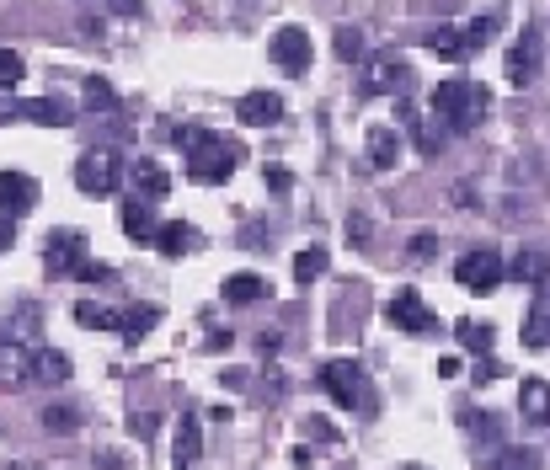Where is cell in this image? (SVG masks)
<instances>
[{"instance_id": "5bb4252c", "label": "cell", "mask_w": 550, "mask_h": 470, "mask_svg": "<svg viewBox=\"0 0 550 470\" xmlns=\"http://www.w3.org/2000/svg\"><path fill=\"white\" fill-rule=\"evenodd\" d=\"M364 150H369V166H374V171H390V166L401 161L406 139H401V129H390V123H374L369 139H364Z\"/></svg>"}, {"instance_id": "ac0fdd59", "label": "cell", "mask_w": 550, "mask_h": 470, "mask_svg": "<svg viewBox=\"0 0 550 470\" xmlns=\"http://www.w3.org/2000/svg\"><path fill=\"white\" fill-rule=\"evenodd\" d=\"M22 118L43 123V129H70L75 123V107L65 97H38V102H22Z\"/></svg>"}, {"instance_id": "d4e9b609", "label": "cell", "mask_w": 550, "mask_h": 470, "mask_svg": "<svg viewBox=\"0 0 550 470\" xmlns=\"http://www.w3.org/2000/svg\"><path fill=\"white\" fill-rule=\"evenodd\" d=\"M401 123L412 129V139H417V150H422V155H438V145H444V129H438V123H417L412 107H401Z\"/></svg>"}, {"instance_id": "f6af8a7d", "label": "cell", "mask_w": 550, "mask_h": 470, "mask_svg": "<svg viewBox=\"0 0 550 470\" xmlns=\"http://www.w3.org/2000/svg\"><path fill=\"white\" fill-rule=\"evenodd\" d=\"M460 374V358H438V380H454Z\"/></svg>"}, {"instance_id": "8fae6325", "label": "cell", "mask_w": 550, "mask_h": 470, "mask_svg": "<svg viewBox=\"0 0 550 470\" xmlns=\"http://www.w3.org/2000/svg\"><path fill=\"white\" fill-rule=\"evenodd\" d=\"M235 118H241L246 129H273V123L284 118V97H278V91H246V97L235 102Z\"/></svg>"}, {"instance_id": "d6986e66", "label": "cell", "mask_w": 550, "mask_h": 470, "mask_svg": "<svg viewBox=\"0 0 550 470\" xmlns=\"http://www.w3.org/2000/svg\"><path fill=\"white\" fill-rule=\"evenodd\" d=\"M198 454H203V422H198L193 406H187L182 422H177V470H193Z\"/></svg>"}, {"instance_id": "9c48e42d", "label": "cell", "mask_w": 550, "mask_h": 470, "mask_svg": "<svg viewBox=\"0 0 550 470\" xmlns=\"http://www.w3.org/2000/svg\"><path fill=\"white\" fill-rule=\"evenodd\" d=\"M123 182L134 187V198H139V203H161V198L171 193L166 166H161V161H150V155H139V161L123 166Z\"/></svg>"}, {"instance_id": "52a82bcc", "label": "cell", "mask_w": 550, "mask_h": 470, "mask_svg": "<svg viewBox=\"0 0 550 470\" xmlns=\"http://www.w3.org/2000/svg\"><path fill=\"white\" fill-rule=\"evenodd\" d=\"M43 268L54 278H70L86 268V235L81 230H49V246H43Z\"/></svg>"}, {"instance_id": "f546056e", "label": "cell", "mask_w": 550, "mask_h": 470, "mask_svg": "<svg viewBox=\"0 0 550 470\" xmlns=\"http://www.w3.org/2000/svg\"><path fill=\"white\" fill-rule=\"evenodd\" d=\"M454 337H460V348L476 353V358L492 348V326H486V321H460V326H454Z\"/></svg>"}, {"instance_id": "ffe728a7", "label": "cell", "mask_w": 550, "mask_h": 470, "mask_svg": "<svg viewBox=\"0 0 550 470\" xmlns=\"http://www.w3.org/2000/svg\"><path fill=\"white\" fill-rule=\"evenodd\" d=\"M508 278H513V284H524V289H545V284H550V262H545V252H518L513 268H508Z\"/></svg>"}, {"instance_id": "7a4b0ae2", "label": "cell", "mask_w": 550, "mask_h": 470, "mask_svg": "<svg viewBox=\"0 0 550 470\" xmlns=\"http://www.w3.org/2000/svg\"><path fill=\"white\" fill-rule=\"evenodd\" d=\"M321 390L337 406H348V412H374V385L364 380V369H358L353 358H332V364L321 369Z\"/></svg>"}, {"instance_id": "d6a6232c", "label": "cell", "mask_w": 550, "mask_h": 470, "mask_svg": "<svg viewBox=\"0 0 550 470\" xmlns=\"http://www.w3.org/2000/svg\"><path fill=\"white\" fill-rule=\"evenodd\" d=\"M171 139H177V150H182V155H198V150H209V145H214V134H209V129H198V123H182V129L171 134Z\"/></svg>"}, {"instance_id": "ba28073f", "label": "cell", "mask_w": 550, "mask_h": 470, "mask_svg": "<svg viewBox=\"0 0 550 470\" xmlns=\"http://www.w3.org/2000/svg\"><path fill=\"white\" fill-rule=\"evenodd\" d=\"M38 209V182L27 177V171H0V219L6 225H17L22 214Z\"/></svg>"}, {"instance_id": "4fadbf2b", "label": "cell", "mask_w": 550, "mask_h": 470, "mask_svg": "<svg viewBox=\"0 0 550 470\" xmlns=\"http://www.w3.org/2000/svg\"><path fill=\"white\" fill-rule=\"evenodd\" d=\"M540 75V33L524 27V38L508 49V86H529Z\"/></svg>"}, {"instance_id": "30bf717a", "label": "cell", "mask_w": 550, "mask_h": 470, "mask_svg": "<svg viewBox=\"0 0 550 470\" xmlns=\"http://www.w3.org/2000/svg\"><path fill=\"white\" fill-rule=\"evenodd\" d=\"M385 316H390V326H401V332H412V337H422V332H433V326H438V316L422 305L417 289H401L396 300L385 305Z\"/></svg>"}, {"instance_id": "4316f807", "label": "cell", "mask_w": 550, "mask_h": 470, "mask_svg": "<svg viewBox=\"0 0 550 470\" xmlns=\"http://www.w3.org/2000/svg\"><path fill=\"white\" fill-rule=\"evenodd\" d=\"M155 246H161V257H182L187 246H193V225L171 219V225H161V235H155Z\"/></svg>"}, {"instance_id": "7bdbcfd3", "label": "cell", "mask_w": 550, "mask_h": 470, "mask_svg": "<svg viewBox=\"0 0 550 470\" xmlns=\"http://www.w3.org/2000/svg\"><path fill=\"white\" fill-rule=\"evenodd\" d=\"M497 374H502L497 358H481V364H476V380H497Z\"/></svg>"}, {"instance_id": "e575fe53", "label": "cell", "mask_w": 550, "mask_h": 470, "mask_svg": "<svg viewBox=\"0 0 550 470\" xmlns=\"http://www.w3.org/2000/svg\"><path fill=\"white\" fill-rule=\"evenodd\" d=\"M337 59H342V65L364 59V33H358V27H337Z\"/></svg>"}, {"instance_id": "f1b7e54d", "label": "cell", "mask_w": 550, "mask_h": 470, "mask_svg": "<svg viewBox=\"0 0 550 470\" xmlns=\"http://www.w3.org/2000/svg\"><path fill=\"white\" fill-rule=\"evenodd\" d=\"M155 321H161V310H155V305H129V310H123V337L139 342Z\"/></svg>"}, {"instance_id": "277c9868", "label": "cell", "mask_w": 550, "mask_h": 470, "mask_svg": "<svg viewBox=\"0 0 550 470\" xmlns=\"http://www.w3.org/2000/svg\"><path fill=\"white\" fill-rule=\"evenodd\" d=\"M235 155H241V145H235V139H219V134H214V145H209V150L187 155V177L203 182V187L230 182V177H235Z\"/></svg>"}, {"instance_id": "b9f144b4", "label": "cell", "mask_w": 550, "mask_h": 470, "mask_svg": "<svg viewBox=\"0 0 550 470\" xmlns=\"http://www.w3.org/2000/svg\"><path fill=\"white\" fill-rule=\"evenodd\" d=\"M348 235H353L358 246H369V219H364V214H353V219H348Z\"/></svg>"}, {"instance_id": "3957f363", "label": "cell", "mask_w": 550, "mask_h": 470, "mask_svg": "<svg viewBox=\"0 0 550 470\" xmlns=\"http://www.w3.org/2000/svg\"><path fill=\"white\" fill-rule=\"evenodd\" d=\"M118 182H123V155H113V150H86L81 161H75V187H81L86 198L118 193Z\"/></svg>"}, {"instance_id": "603a6c76", "label": "cell", "mask_w": 550, "mask_h": 470, "mask_svg": "<svg viewBox=\"0 0 550 470\" xmlns=\"http://www.w3.org/2000/svg\"><path fill=\"white\" fill-rule=\"evenodd\" d=\"M75 321L81 326H91V332H123V310H107V305H97V300H81L75 305Z\"/></svg>"}, {"instance_id": "7402d4cb", "label": "cell", "mask_w": 550, "mask_h": 470, "mask_svg": "<svg viewBox=\"0 0 550 470\" xmlns=\"http://www.w3.org/2000/svg\"><path fill=\"white\" fill-rule=\"evenodd\" d=\"M225 300H230V305H257V300H267V278H262V273H230V278H225Z\"/></svg>"}, {"instance_id": "2e32d148", "label": "cell", "mask_w": 550, "mask_h": 470, "mask_svg": "<svg viewBox=\"0 0 550 470\" xmlns=\"http://www.w3.org/2000/svg\"><path fill=\"white\" fill-rule=\"evenodd\" d=\"M518 412H524V428H550V385L545 380L518 385Z\"/></svg>"}, {"instance_id": "44dd1931", "label": "cell", "mask_w": 550, "mask_h": 470, "mask_svg": "<svg viewBox=\"0 0 550 470\" xmlns=\"http://www.w3.org/2000/svg\"><path fill=\"white\" fill-rule=\"evenodd\" d=\"M70 380V358L59 348H38L33 353V385H65Z\"/></svg>"}, {"instance_id": "f35d334b", "label": "cell", "mask_w": 550, "mask_h": 470, "mask_svg": "<svg viewBox=\"0 0 550 470\" xmlns=\"http://www.w3.org/2000/svg\"><path fill=\"white\" fill-rule=\"evenodd\" d=\"M433 252H438V235H428V230L412 235V257H417V262H428Z\"/></svg>"}, {"instance_id": "ab89813d", "label": "cell", "mask_w": 550, "mask_h": 470, "mask_svg": "<svg viewBox=\"0 0 550 470\" xmlns=\"http://www.w3.org/2000/svg\"><path fill=\"white\" fill-rule=\"evenodd\" d=\"M129 433H134V438H150V433H155V417H150V412H134V417H129Z\"/></svg>"}, {"instance_id": "8992f818", "label": "cell", "mask_w": 550, "mask_h": 470, "mask_svg": "<svg viewBox=\"0 0 550 470\" xmlns=\"http://www.w3.org/2000/svg\"><path fill=\"white\" fill-rule=\"evenodd\" d=\"M267 54H273L278 70L289 75H305L310 59H316V43H310V27H278L273 38H267Z\"/></svg>"}, {"instance_id": "d590c367", "label": "cell", "mask_w": 550, "mask_h": 470, "mask_svg": "<svg viewBox=\"0 0 550 470\" xmlns=\"http://www.w3.org/2000/svg\"><path fill=\"white\" fill-rule=\"evenodd\" d=\"M22 75H27V65H22V54H17V49H0V91H11V86H22Z\"/></svg>"}, {"instance_id": "681fc988", "label": "cell", "mask_w": 550, "mask_h": 470, "mask_svg": "<svg viewBox=\"0 0 550 470\" xmlns=\"http://www.w3.org/2000/svg\"><path fill=\"white\" fill-rule=\"evenodd\" d=\"M406 470H428V465H406Z\"/></svg>"}, {"instance_id": "60d3db41", "label": "cell", "mask_w": 550, "mask_h": 470, "mask_svg": "<svg viewBox=\"0 0 550 470\" xmlns=\"http://www.w3.org/2000/svg\"><path fill=\"white\" fill-rule=\"evenodd\" d=\"M267 187H273V193H289V187H294V177H289L284 166H273V171H267Z\"/></svg>"}, {"instance_id": "74e56055", "label": "cell", "mask_w": 550, "mask_h": 470, "mask_svg": "<svg viewBox=\"0 0 550 470\" xmlns=\"http://www.w3.org/2000/svg\"><path fill=\"white\" fill-rule=\"evenodd\" d=\"M75 278H81V284H113V268H107V262H86Z\"/></svg>"}, {"instance_id": "7c38bea8", "label": "cell", "mask_w": 550, "mask_h": 470, "mask_svg": "<svg viewBox=\"0 0 550 470\" xmlns=\"http://www.w3.org/2000/svg\"><path fill=\"white\" fill-rule=\"evenodd\" d=\"M401 86H406V59L401 54H374L358 91H364V97H385V91H401Z\"/></svg>"}, {"instance_id": "ee69618b", "label": "cell", "mask_w": 550, "mask_h": 470, "mask_svg": "<svg viewBox=\"0 0 550 470\" xmlns=\"http://www.w3.org/2000/svg\"><path fill=\"white\" fill-rule=\"evenodd\" d=\"M107 6H113L118 17H139V11H145V6H139V0H107Z\"/></svg>"}, {"instance_id": "836d02e7", "label": "cell", "mask_w": 550, "mask_h": 470, "mask_svg": "<svg viewBox=\"0 0 550 470\" xmlns=\"http://www.w3.org/2000/svg\"><path fill=\"white\" fill-rule=\"evenodd\" d=\"M486 470H540V460H534L529 449H497Z\"/></svg>"}, {"instance_id": "5b68a950", "label": "cell", "mask_w": 550, "mask_h": 470, "mask_svg": "<svg viewBox=\"0 0 550 470\" xmlns=\"http://www.w3.org/2000/svg\"><path fill=\"white\" fill-rule=\"evenodd\" d=\"M502 257L492 252V246H481V252H465L460 262H454V284L460 289H470V294H492V289H502Z\"/></svg>"}, {"instance_id": "8d00e7d4", "label": "cell", "mask_w": 550, "mask_h": 470, "mask_svg": "<svg viewBox=\"0 0 550 470\" xmlns=\"http://www.w3.org/2000/svg\"><path fill=\"white\" fill-rule=\"evenodd\" d=\"M43 428L49 433H75L81 417H75V406H49V412H43Z\"/></svg>"}, {"instance_id": "cb8c5ba5", "label": "cell", "mask_w": 550, "mask_h": 470, "mask_svg": "<svg viewBox=\"0 0 550 470\" xmlns=\"http://www.w3.org/2000/svg\"><path fill=\"white\" fill-rule=\"evenodd\" d=\"M524 342H529V348H550V284H545V294H540V305L529 310Z\"/></svg>"}, {"instance_id": "9a60e30c", "label": "cell", "mask_w": 550, "mask_h": 470, "mask_svg": "<svg viewBox=\"0 0 550 470\" xmlns=\"http://www.w3.org/2000/svg\"><path fill=\"white\" fill-rule=\"evenodd\" d=\"M0 380L6 385H27L33 380V348L17 337H0Z\"/></svg>"}, {"instance_id": "bcb514c9", "label": "cell", "mask_w": 550, "mask_h": 470, "mask_svg": "<svg viewBox=\"0 0 550 470\" xmlns=\"http://www.w3.org/2000/svg\"><path fill=\"white\" fill-rule=\"evenodd\" d=\"M11 118H22V102H0V123H11Z\"/></svg>"}, {"instance_id": "4dcf8cb0", "label": "cell", "mask_w": 550, "mask_h": 470, "mask_svg": "<svg viewBox=\"0 0 550 470\" xmlns=\"http://www.w3.org/2000/svg\"><path fill=\"white\" fill-rule=\"evenodd\" d=\"M86 107H91L97 118H118V97H113V86L91 75V81H86Z\"/></svg>"}, {"instance_id": "484cf974", "label": "cell", "mask_w": 550, "mask_h": 470, "mask_svg": "<svg viewBox=\"0 0 550 470\" xmlns=\"http://www.w3.org/2000/svg\"><path fill=\"white\" fill-rule=\"evenodd\" d=\"M422 43H428L433 54H444V59H465V33L460 27H433V33H422Z\"/></svg>"}, {"instance_id": "6da1fadb", "label": "cell", "mask_w": 550, "mask_h": 470, "mask_svg": "<svg viewBox=\"0 0 550 470\" xmlns=\"http://www.w3.org/2000/svg\"><path fill=\"white\" fill-rule=\"evenodd\" d=\"M486 102H492V91L486 86H476V81H438L433 86V113H438V123H449L454 134H470L481 123V113H486Z\"/></svg>"}, {"instance_id": "1f68e13d", "label": "cell", "mask_w": 550, "mask_h": 470, "mask_svg": "<svg viewBox=\"0 0 550 470\" xmlns=\"http://www.w3.org/2000/svg\"><path fill=\"white\" fill-rule=\"evenodd\" d=\"M497 27H502V17H476V22H465V27H460V33H465V54L486 49V43L497 38Z\"/></svg>"}, {"instance_id": "c3c4849f", "label": "cell", "mask_w": 550, "mask_h": 470, "mask_svg": "<svg viewBox=\"0 0 550 470\" xmlns=\"http://www.w3.org/2000/svg\"><path fill=\"white\" fill-rule=\"evenodd\" d=\"M11 470H33V465H11Z\"/></svg>"}, {"instance_id": "e0dca14e", "label": "cell", "mask_w": 550, "mask_h": 470, "mask_svg": "<svg viewBox=\"0 0 550 470\" xmlns=\"http://www.w3.org/2000/svg\"><path fill=\"white\" fill-rule=\"evenodd\" d=\"M118 219H123V235H129V241H155V235H161V225H155V203L129 198L118 209Z\"/></svg>"}, {"instance_id": "7dc6e473", "label": "cell", "mask_w": 550, "mask_h": 470, "mask_svg": "<svg viewBox=\"0 0 550 470\" xmlns=\"http://www.w3.org/2000/svg\"><path fill=\"white\" fill-rule=\"evenodd\" d=\"M6 246H11V225L0 219V257H6Z\"/></svg>"}, {"instance_id": "83f0119b", "label": "cell", "mask_w": 550, "mask_h": 470, "mask_svg": "<svg viewBox=\"0 0 550 470\" xmlns=\"http://www.w3.org/2000/svg\"><path fill=\"white\" fill-rule=\"evenodd\" d=\"M326 262H332L326 246H305V252L294 257V284H316V278L326 273Z\"/></svg>"}]
</instances>
